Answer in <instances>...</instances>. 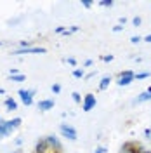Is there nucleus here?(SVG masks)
Here are the masks:
<instances>
[{"mask_svg": "<svg viewBox=\"0 0 151 153\" xmlns=\"http://www.w3.org/2000/svg\"><path fill=\"white\" fill-rule=\"evenodd\" d=\"M150 99H151V87L148 89V91L141 92V94L135 97V101H134V103H135V105H141V103H146V101H150Z\"/></svg>", "mask_w": 151, "mask_h": 153, "instance_id": "nucleus-9", "label": "nucleus"}, {"mask_svg": "<svg viewBox=\"0 0 151 153\" xmlns=\"http://www.w3.org/2000/svg\"><path fill=\"white\" fill-rule=\"evenodd\" d=\"M14 131H16V129H14V127L9 124V120H7V122H4V120L0 122V139H4V137L10 136Z\"/></svg>", "mask_w": 151, "mask_h": 153, "instance_id": "nucleus-6", "label": "nucleus"}, {"mask_svg": "<svg viewBox=\"0 0 151 153\" xmlns=\"http://www.w3.org/2000/svg\"><path fill=\"white\" fill-rule=\"evenodd\" d=\"M94 153H106V148H104V146H97Z\"/></svg>", "mask_w": 151, "mask_h": 153, "instance_id": "nucleus-24", "label": "nucleus"}, {"mask_svg": "<svg viewBox=\"0 0 151 153\" xmlns=\"http://www.w3.org/2000/svg\"><path fill=\"white\" fill-rule=\"evenodd\" d=\"M73 76H75V78H82V76H84V68H82V70H75V71H73Z\"/></svg>", "mask_w": 151, "mask_h": 153, "instance_id": "nucleus-18", "label": "nucleus"}, {"mask_svg": "<svg viewBox=\"0 0 151 153\" xmlns=\"http://www.w3.org/2000/svg\"><path fill=\"white\" fill-rule=\"evenodd\" d=\"M141 23H142V19L139 18V16H135V18L132 19V25H134V26H141Z\"/></svg>", "mask_w": 151, "mask_h": 153, "instance_id": "nucleus-19", "label": "nucleus"}, {"mask_svg": "<svg viewBox=\"0 0 151 153\" xmlns=\"http://www.w3.org/2000/svg\"><path fill=\"white\" fill-rule=\"evenodd\" d=\"M4 105H5V108H7L9 111H14V110H18V103H16L12 97H7V99L4 101Z\"/></svg>", "mask_w": 151, "mask_h": 153, "instance_id": "nucleus-11", "label": "nucleus"}, {"mask_svg": "<svg viewBox=\"0 0 151 153\" xmlns=\"http://www.w3.org/2000/svg\"><path fill=\"white\" fill-rule=\"evenodd\" d=\"M14 144H16V146H21V144H23V139H21V137H16V139H14Z\"/></svg>", "mask_w": 151, "mask_h": 153, "instance_id": "nucleus-26", "label": "nucleus"}, {"mask_svg": "<svg viewBox=\"0 0 151 153\" xmlns=\"http://www.w3.org/2000/svg\"><path fill=\"white\" fill-rule=\"evenodd\" d=\"M150 131H151V129H150ZM150 139H151V134H150Z\"/></svg>", "mask_w": 151, "mask_h": 153, "instance_id": "nucleus-37", "label": "nucleus"}, {"mask_svg": "<svg viewBox=\"0 0 151 153\" xmlns=\"http://www.w3.org/2000/svg\"><path fill=\"white\" fill-rule=\"evenodd\" d=\"M18 94L21 96V101H23V105H24V106H31V105H33L35 89H28V91H24V89H19Z\"/></svg>", "mask_w": 151, "mask_h": 153, "instance_id": "nucleus-2", "label": "nucleus"}, {"mask_svg": "<svg viewBox=\"0 0 151 153\" xmlns=\"http://www.w3.org/2000/svg\"><path fill=\"white\" fill-rule=\"evenodd\" d=\"M47 137V143L50 144V148L54 150V152H57V153H61L63 152V146H61V143H59V139H57L54 134H50V136H45Z\"/></svg>", "mask_w": 151, "mask_h": 153, "instance_id": "nucleus-8", "label": "nucleus"}, {"mask_svg": "<svg viewBox=\"0 0 151 153\" xmlns=\"http://www.w3.org/2000/svg\"><path fill=\"white\" fill-rule=\"evenodd\" d=\"M82 5H84L85 9H90V7L94 5V2H92V0H82Z\"/></svg>", "mask_w": 151, "mask_h": 153, "instance_id": "nucleus-17", "label": "nucleus"}, {"mask_svg": "<svg viewBox=\"0 0 151 153\" xmlns=\"http://www.w3.org/2000/svg\"><path fill=\"white\" fill-rule=\"evenodd\" d=\"M122 30H123V25H116V26H113L115 33H118V31H122Z\"/></svg>", "mask_w": 151, "mask_h": 153, "instance_id": "nucleus-23", "label": "nucleus"}, {"mask_svg": "<svg viewBox=\"0 0 151 153\" xmlns=\"http://www.w3.org/2000/svg\"><path fill=\"white\" fill-rule=\"evenodd\" d=\"M95 73H97V70H94V71H90V73H87V75H85V78H92V76L95 75Z\"/></svg>", "mask_w": 151, "mask_h": 153, "instance_id": "nucleus-27", "label": "nucleus"}, {"mask_svg": "<svg viewBox=\"0 0 151 153\" xmlns=\"http://www.w3.org/2000/svg\"><path fill=\"white\" fill-rule=\"evenodd\" d=\"M10 153H24V152H23L21 148H18V150H14V152H10Z\"/></svg>", "mask_w": 151, "mask_h": 153, "instance_id": "nucleus-34", "label": "nucleus"}, {"mask_svg": "<svg viewBox=\"0 0 151 153\" xmlns=\"http://www.w3.org/2000/svg\"><path fill=\"white\" fill-rule=\"evenodd\" d=\"M101 59H103L104 63H110V61H113V56L110 54V56H101Z\"/></svg>", "mask_w": 151, "mask_h": 153, "instance_id": "nucleus-22", "label": "nucleus"}, {"mask_svg": "<svg viewBox=\"0 0 151 153\" xmlns=\"http://www.w3.org/2000/svg\"><path fill=\"white\" fill-rule=\"evenodd\" d=\"M130 82H134V73L130 70H125V71H122L118 75V82L116 84L120 87H127V85H130Z\"/></svg>", "mask_w": 151, "mask_h": 153, "instance_id": "nucleus-4", "label": "nucleus"}, {"mask_svg": "<svg viewBox=\"0 0 151 153\" xmlns=\"http://www.w3.org/2000/svg\"><path fill=\"white\" fill-rule=\"evenodd\" d=\"M71 97H73V101H75L76 105H82V101H84V99H82V96H80V92H71Z\"/></svg>", "mask_w": 151, "mask_h": 153, "instance_id": "nucleus-14", "label": "nucleus"}, {"mask_svg": "<svg viewBox=\"0 0 151 153\" xmlns=\"http://www.w3.org/2000/svg\"><path fill=\"white\" fill-rule=\"evenodd\" d=\"M111 75H106V76H103L101 78V82H99V91H106L108 87H110V84H111Z\"/></svg>", "mask_w": 151, "mask_h": 153, "instance_id": "nucleus-10", "label": "nucleus"}, {"mask_svg": "<svg viewBox=\"0 0 151 153\" xmlns=\"http://www.w3.org/2000/svg\"><path fill=\"white\" fill-rule=\"evenodd\" d=\"M68 30H70L71 33H76V31H78V30H80V28H78V26H71V28H68Z\"/></svg>", "mask_w": 151, "mask_h": 153, "instance_id": "nucleus-29", "label": "nucleus"}, {"mask_svg": "<svg viewBox=\"0 0 151 153\" xmlns=\"http://www.w3.org/2000/svg\"><path fill=\"white\" fill-rule=\"evenodd\" d=\"M47 49L45 47H30V49H16L10 54L12 56H19V54H45Z\"/></svg>", "mask_w": 151, "mask_h": 153, "instance_id": "nucleus-3", "label": "nucleus"}, {"mask_svg": "<svg viewBox=\"0 0 151 153\" xmlns=\"http://www.w3.org/2000/svg\"><path fill=\"white\" fill-rule=\"evenodd\" d=\"M142 40V37H139V35H135V37H132L130 38V44H139Z\"/></svg>", "mask_w": 151, "mask_h": 153, "instance_id": "nucleus-21", "label": "nucleus"}, {"mask_svg": "<svg viewBox=\"0 0 151 153\" xmlns=\"http://www.w3.org/2000/svg\"><path fill=\"white\" fill-rule=\"evenodd\" d=\"M127 23V18H120V25H125Z\"/></svg>", "mask_w": 151, "mask_h": 153, "instance_id": "nucleus-33", "label": "nucleus"}, {"mask_svg": "<svg viewBox=\"0 0 151 153\" xmlns=\"http://www.w3.org/2000/svg\"><path fill=\"white\" fill-rule=\"evenodd\" d=\"M61 153H63V152H61Z\"/></svg>", "mask_w": 151, "mask_h": 153, "instance_id": "nucleus-39", "label": "nucleus"}, {"mask_svg": "<svg viewBox=\"0 0 151 153\" xmlns=\"http://www.w3.org/2000/svg\"><path fill=\"white\" fill-rule=\"evenodd\" d=\"M2 94H5V91H4V89L0 87V96H2Z\"/></svg>", "mask_w": 151, "mask_h": 153, "instance_id": "nucleus-35", "label": "nucleus"}, {"mask_svg": "<svg viewBox=\"0 0 151 153\" xmlns=\"http://www.w3.org/2000/svg\"><path fill=\"white\" fill-rule=\"evenodd\" d=\"M59 132H61L63 137H66V139H70V141H76V139H78L76 131L71 127V125H68V124H61L59 125Z\"/></svg>", "mask_w": 151, "mask_h": 153, "instance_id": "nucleus-1", "label": "nucleus"}, {"mask_svg": "<svg viewBox=\"0 0 151 153\" xmlns=\"http://www.w3.org/2000/svg\"><path fill=\"white\" fill-rule=\"evenodd\" d=\"M56 106V101L54 99H42V101H38L37 108L40 111H49V110H52Z\"/></svg>", "mask_w": 151, "mask_h": 153, "instance_id": "nucleus-7", "label": "nucleus"}, {"mask_svg": "<svg viewBox=\"0 0 151 153\" xmlns=\"http://www.w3.org/2000/svg\"><path fill=\"white\" fill-rule=\"evenodd\" d=\"M18 68H10V75H18Z\"/></svg>", "mask_w": 151, "mask_h": 153, "instance_id": "nucleus-30", "label": "nucleus"}, {"mask_svg": "<svg viewBox=\"0 0 151 153\" xmlns=\"http://www.w3.org/2000/svg\"><path fill=\"white\" fill-rule=\"evenodd\" d=\"M90 65H92V59H87V61L84 63V66H90Z\"/></svg>", "mask_w": 151, "mask_h": 153, "instance_id": "nucleus-32", "label": "nucleus"}, {"mask_svg": "<svg viewBox=\"0 0 151 153\" xmlns=\"http://www.w3.org/2000/svg\"><path fill=\"white\" fill-rule=\"evenodd\" d=\"M95 103H97V101H95V96L89 92V94L84 96V101H82V110H84V111H90V110L95 106Z\"/></svg>", "mask_w": 151, "mask_h": 153, "instance_id": "nucleus-5", "label": "nucleus"}, {"mask_svg": "<svg viewBox=\"0 0 151 153\" xmlns=\"http://www.w3.org/2000/svg\"><path fill=\"white\" fill-rule=\"evenodd\" d=\"M150 73L148 71H142V73H134V80H144V78H148Z\"/></svg>", "mask_w": 151, "mask_h": 153, "instance_id": "nucleus-15", "label": "nucleus"}, {"mask_svg": "<svg viewBox=\"0 0 151 153\" xmlns=\"http://www.w3.org/2000/svg\"><path fill=\"white\" fill-rule=\"evenodd\" d=\"M0 122H2V118H0Z\"/></svg>", "mask_w": 151, "mask_h": 153, "instance_id": "nucleus-38", "label": "nucleus"}, {"mask_svg": "<svg viewBox=\"0 0 151 153\" xmlns=\"http://www.w3.org/2000/svg\"><path fill=\"white\" fill-rule=\"evenodd\" d=\"M113 0H101V2H99V5H101V7H113Z\"/></svg>", "mask_w": 151, "mask_h": 153, "instance_id": "nucleus-16", "label": "nucleus"}, {"mask_svg": "<svg viewBox=\"0 0 151 153\" xmlns=\"http://www.w3.org/2000/svg\"><path fill=\"white\" fill-rule=\"evenodd\" d=\"M9 124L14 127V129H19L21 127V124H23V120L19 118V117H16V118H12V120H9Z\"/></svg>", "mask_w": 151, "mask_h": 153, "instance_id": "nucleus-12", "label": "nucleus"}, {"mask_svg": "<svg viewBox=\"0 0 151 153\" xmlns=\"http://www.w3.org/2000/svg\"><path fill=\"white\" fill-rule=\"evenodd\" d=\"M66 61H68V65H71V66H75V65H76V61L73 59V57H68Z\"/></svg>", "mask_w": 151, "mask_h": 153, "instance_id": "nucleus-25", "label": "nucleus"}, {"mask_svg": "<svg viewBox=\"0 0 151 153\" xmlns=\"http://www.w3.org/2000/svg\"><path fill=\"white\" fill-rule=\"evenodd\" d=\"M52 92H54V94H59V92H61V85H59V84H54V85H52Z\"/></svg>", "mask_w": 151, "mask_h": 153, "instance_id": "nucleus-20", "label": "nucleus"}, {"mask_svg": "<svg viewBox=\"0 0 151 153\" xmlns=\"http://www.w3.org/2000/svg\"><path fill=\"white\" fill-rule=\"evenodd\" d=\"M0 45H4V42H2V40H0Z\"/></svg>", "mask_w": 151, "mask_h": 153, "instance_id": "nucleus-36", "label": "nucleus"}, {"mask_svg": "<svg viewBox=\"0 0 151 153\" xmlns=\"http://www.w3.org/2000/svg\"><path fill=\"white\" fill-rule=\"evenodd\" d=\"M142 40H144V42H148V44H151V35H146Z\"/></svg>", "mask_w": 151, "mask_h": 153, "instance_id": "nucleus-31", "label": "nucleus"}, {"mask_svg": "<svg viewBox=\"0 0 151 153\" xmlns=\"http://www.w3.org/2000/svg\"><path fill=\"white\" fill-rule=\"evenodd\" d=\"M9 78L12 80V82H23L26 76L23 75V73H18V75H9Z\"/></svg>", "mask_w": 151, "mask_h": 153, "instance_id": "nucleus-13", "label": "nucleus"}, {"mask_svg": "<svg viewBox=\"0 0 151 153\" xmlns=\"http://www.w3.org/2000/svg\"><path fill=\"white\" fill-rule=\"evenodd\" d=\"M64 30H66L64 26H57V28H56V33H64Z\"/></svg>", "mask_w": 151, "mask_h": 153, "instance_id": "nucleus-28", "label": "nucleus"}]
</instances>
